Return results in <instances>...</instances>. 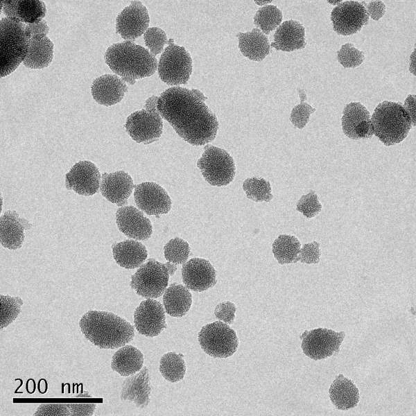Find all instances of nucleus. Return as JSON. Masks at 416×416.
Listing matches in <instances>:
<instances>
[{
	"mask_svg": "<svg viewBox=\"0 0 416 416\" xmlns=\"http://www.w3.org/2000/svg\"><path fill=\"white\" fill-rule=\"evenodd\" d=\"M371 123L374 135L387 146L402 141L412 127L410 118L403 105L388 101L376 107Z\"/></svg>",
	"mask_w": 416,
	"mask_h": 416,
	"instance_id": "nucleus-4",
	"label": "nucleus"
},
{
	"mask_svg": "<svg viewBox=\"0 0 416 416\" xmlns=\"http://www.w3.org/2000/svg\"><path fill=\"white\" fill-rule=\"evenodd\" d=\"M254 2L259 6L263 5V4H266L268 3H270L271 1H254Z\"/></svg>",
	"mask_w": 416,
	"mask_h": 416,
	"instance_id": "nucleus-50",
	"label": "nucleus"
},
{
	"mask_svg": "<svg viewBox=\"0 0 416 416\" xmlns=\"http://www.w3.org/2000/svg\"><path fill=\"white\" fill-rule=\"evenodd\" d=\"M183 357V354L175 352H168L162 356L159 372L166 380L175 383L183 379L186 373Z\"/></svg>",
	"mask_w": 416,
	"mask_h": 416,
	"instance_id": "nucleus-33",
	"label": "nucleus"
},
{
	"mask_svg": "<svg viewBox=\"0 0 416 416\" xmlns=\"http://www.w3.org/2000/svg\"><path fill=\"white\" fill-rule=\"evenodd\" d=\"M319 245L317 242L305 244L303 248L300 250V255L297 257L296 261H301V262L309 264L318 263L320 261L321 254Z\"/></svg>",
	"mask_w": 416,
	"mask_h": 416,
	"instance_id": "nucleus-43",
	"label": "nucleus"
},
{
	"mask_svg": "<svg viewBox=\"0 0 416 416\" xmlns=\"http://www.w3.org/2000/svg\"><path fill=\"white\" fill-rule=\"evenodd\" d=\"M116 223L120 232L136 240H146L153 232L150 220L133 206L119 208L116 212Z\"/></svg>",
	"mask_w": 416,
	"mask_h": 416,
	"instance_id": "nucleus-18",
	"label": "nucleus"
},
{
	"mask_svg": "<svg viewBox=\"0 0 416 416\" xmlns=\"http://www.w3.org/2000/svg\"><path fill=\"white\" fill-rule=\"evenodd\" d=\"M34 415L69 416L71 415L67 404H42L37 407Z\"/></svg>",
	"mask_w": 416,
	"mask_h": 416,
	"instance_id": "nucleus-42",
	"label": "nucleus"
},
{
	"mask_svg": "<svg viewBox=\"0 0 416 416\" xmlns=\"http://www.w3.org/2000/svg\"><path fill=\"white\" fill-rule=\"evenodd\" d=\"M137 331L147 337H155L166 328V315L160 302L152 298L142 301L134 313Z\"/></svg>",
	"mask_w": 416,
	"mask_h": 416,
	"instance_id": "nucleus-15",
	"label": "nucleus"
},
{
	"mask_svg": "<svg viewBox=\"0 0 416 416\" xmlns=\"http://www.w3.org/2000/svg\"><path fill=\"white\" fill-rule=\"evenodd\" d=\"M157 99L156 96L149 97L144 109L132 112L126 119V132L137 143L151 144L162 134V117L157 108Z\"/></svg>",
	"mask_w": 416,
	"mask_h": 416,
	"instance_id": "nucleus-6",
	"label": "nucleus"
},
{
	"mask_svg": "<svg viewBox=\"0 0 416 416\" xmlns=\"http://www.w3.org/2000/svg\"><path fill=\"white\" fill-rule=\"evenodd\" d=\"M198 341L206 354L219 358L232 356L239 346L234 330L220 321L202 327L198 333Z\"/></svg>",
	"mask_w": 416,
	"mask_h": 416,
	"instance_id": "nucleus-9",
	"label": "nucleus"
},
{
	"mask_svg": "<svg viewBox=\"0 0 416 416\" xmlns=\"http://www.w3.org/2000/svg\"><path fill=\"white\" fill-rule=\"evenodd\" d=\"M85 338L101 349H116L125 345L135 336L134 327L112 312L91 310L79 322Z\"/></svg>",
	"mask_w": 416,
	"mask_h": 416,
	"instance_id": "nucleus-2",
	"label": "nucleus"
},
{
	"mask_svg": "<svg viewBox=\"0 0 416 416\" xmlns=\"http://www.w3.org/2000/svg\"><path fill=\"white\" fill-rule=\"evenodd\" d=\"M26 24L18 20L3 17L1 27V76L13 72L24 60L29 46L30 35Z\"/></svg>",
	"mask_w": 416,
	"mask_h": 416,
	"instance_id": "nucleus-5",
	"label": "nucleus"
},
{
	"mask_svg": "<svg viewBox=\"0 0 416 416\" xmlns=\"http://www.w3.org/2000/svg\"><path fill=\"white\" fill-rule=\"evenodd\" d=\"M207 98L197 89L171 87L157 99V108L176 133L193 146H202L216 136L218 122L206 105Z\"/></svg>",
	"mask_w": 416,
	"mask_h": 416,
	"instance_id": "nucleus-1",
	"label": "nucleus"
},
{
	"mask_svg": "<svg viewBox=\"0 0 416 416\" xmlns=\"http://www.w3.org/2000/svg\"><path fill=\"white\" fill-rule=\"evenodd\" d=\"M344 336L343 331L336 332L323 328L306 331L302 335V348L304 353L312 359L326 358L338 352Z\"/></svg>",
	"mask_w": 416,
	"mask_h": 416,
	"instance_id": "nucleus-11",
	"label": "nucleus"
},
{
	"mask_svg": "<svg viewBox=\"0 0 416 416\" xmlns=\"http://www.w3.org/2000/svg\"><path fill=\"white\" fill-rule=\"evenodd\" d=\"M31 224L15 211L5 212L0 220V240L1 245L10 250L20 248L24 239V230L29 229Z\"/></svg>",
	"mask_w": 416,
	"mask_h": 416,
	"instance_id": "nucleus-22",
	"label": "nucleus"
},
{
	"mask_svg": "<svg viewBox=\"0 0 416 416\" xmlns=\"http://www.w3.org/2000/svg\"><path fill=\"white\" fill-rule=\"evenodd\" d=\"M338 60L345 68H355L364 60L363 52L358 50L351 43L343 44L337 51Z\"/></svg>",
	"mask_w": 416,
	"mask_h": 416,
	"instance_id": "nucleus-40",
	"label": "nucleus"
},
{
	"mask_svg": "<svg viewBox=\"0 0 416 416\" xmlns=\"http://www.w3.org/2000/svg\"><path fill=\"white\" fill-rule=\"evenodd\" d=\"M169 276L166 263L149 259L132 275L130 286L143 297L157 298L165 291Z\"/></svg>",
	"mask_w": 416,
	"mask_h": 416,
	"instance_id": "nucleus-10",
	"label": "nucleus"
},
{
	"mask_svg": "<svg viewBox=\"0 0 416 416\" xmlns=\"http://www.w3.org/2000/svg\"><path fill=\"white\" fill-rule=\"evenodd\" d=\"M271 46L286 52L304 49L306 46L304 27L295 20L284 21L277 28Z\"/></svg>",
	"mask_w": 416,
	"mask_h": 416,
	"instance_id": "nucleus-24",
	"label": "nucleus"
},
{
	"mask_svg": "<svg viewBox=\"0 0 416 416\" xmlns=\"http://www.w3.org/2000/svg\"><path fill=\"white\" fill-rule=\"evenodd\" d=\"M128 91L125 83L117 75L105 73L96 78L91 86L94 99L99 104L111 106L119 103Z\"/></svg>",
	"mask_w": 416,
	"mask_h": 416,
	"instance_id": "nucleus-20",
	"label": "nucleus"
},
{
	"mask_svg": "<svg viewBox=\"0 0 416 416\" xmlns=\"http://www.w3.org/2000/svg\"><path fill=\"white\" fill-rule=\"evenodd\" d=\"M144 39L145 45L154 56L162 53L168 42L164 31L158 27L148 28L144 33Z\"/></svg>",
	"mask_w": 416,
	"mask_h": 416,
	"instance_id": "nucleus-39",
	"label": "nucleus"
},
{
	"mask_svg": "<svg viewBox=\"0 0 416 416\" xmlns=\"http://www.w3.org/2000/svg\"><path fill=\"white\" fill-rule=\"evenodd\" d=\"M328 2L329 3H331V4L336 5V4H338L339 3H341L342 1L341 0H340V1H328Z\"/></svg>",
	"mask_w": 416,
	"mask_h": 416,
	"instance_id": "nucleus-51",
	"label": "nucleus"
},
{
	"mask_svg": "<svg viewBox=\"0 0 416 416\" xmlns=\"http://www.w3.org/2000/svg\"><path fill=\"white\" fill-rule=\"evenodd\" d=\"M404 108L408 114L412 125L415 126L416 124V112H415V95H408L404 101Z\"/></svg>",
	"mask_w": 416,
	"mask_h": 416,
	"instance_id": "nucleus-48",
	"label": "nucleus"
},
{
	"mask_svg": "<svg viewBox=\"0 0 416 416\" xmlns=\"http://www.w3.org/2000/svg\"><path fill=\"white\" fill-rule=\"evenodd\" d=\"M281 11L274 5H267L260 8L254 15V24L264 34H269L282 21Z\"/></svg>",
	"mask_w": 416,
	"mask_h": 416,
	"instance_id": "nucleus-34",
	"label": "nucleus"
},
{
	"mask_svg": "<svg viewBox=\"0 0 416 416\" xmlns=\"http://www.w3.org/2000/svg\"><path fill=\"white\" fill-rule=\"evenodd\" d=\"M163 303L166 313L172 317L181 318L189 311L192 295L187 288L174 283L165 290Z\"/></svg>",
	"mask_w": 416,
	"mask_h": 416,
	"instance_id": "nucleus-29",
	"label": "nucleus"
},
{
	"mask_svg": "<svg viewBox=\"0 0 416 416\" xmlns=\"http://www.w3.org/2000/svg\"><path fill=\"white\" fill-rule=\"evenodd\" d=\"M415 50L413 52L410 59V72L415 76Z\"/></svg>",
	"mask_w": 416,
	"mask_h": 416,
	"instance_id": "nucleus-49",
	"label": "nucleus"
},
{
	"mask_svg": "<svg viewBox=\"0 0 416 416\" xmlns=\"http://www.w3.org/2000/svg\"><path fill=\"white\" fill-rule=\"evenodd\" d=\"M105 60L114 73L130 85L154 75L158 64L155 56L148 49L131 41L110 46L105 53Z\"/></svg>",
	"mask_w": 416,
	"mask_h": 416,
	"instance_id": "nucleus-3",
	"label": "nucleus"
},
{
	"mask_svg": "<svg viewBox=\"0 0 416 416\" xmlns=\"http://www.w3.org/2000/svg\"><path fill=\"white\" fill-rule=\"evenodd\" d=\"M190 248L187 242L180 238L171 239L164 247L165 259L173 264H184L189 258Z\"/></svg>",
	"mask_w": 416,
	"mask_h": 416,
	"instance_id": "nucleus-37",
	"label": "nucleus"
},
{
	"mask_svg": "<svg viewBox=\"0 0 416 416\" xmlns=\"http://www.w3.org/2000/svg\"><path fill=\"white\" fill-rule=\"evenodd\" d=\"M243 189L247 198L255 202H269L272 198L270 182L261 178L246 179L243 183Z\"/></svg>",
	"mask_w": 416,
	"mask_h": 416,
	"instance_id": "nucleus-36",
	"label": "nucleus"
},
{
	"mask_svg": "<svg viewBox=\"0 0 416 416\" xmlns=\"http://www.w3.org/2000/svg\"><path fill=\"white\" fill-rule=\"evenodd\" d=\"M101 174L96 165L89 161L75 164L65 175V186L76 193L90 196L98 191Z\"/></svg>",
	"mask_w": 416,
	"mask_h": 416,
	"instance_id": "nucleus-16",
	"label": "nucleus"
},
{
	"mask_svg": "<svg viewBox=\"0 0 416 416\" xmlns=\"http://www.w3.org/2000/svg\"><path fill=\"white\" fill-rule=\"evenodd\" d=\"M365 6L356 1L341 2L331 13L333 30L341 35H350L361 31L368 22Z\"/></svg>",
	"mask_w": 416,
	"mask_h": 416,
	"instance_id": "nucleus-12",
	"label": "nucleus"
},
{
	"mask_svg": "<svg viewBox=\"0 0 416 416\" xmlns=\"http://www.w3.org/2000/svg\"><path fill=\"white\" fill-rule=\"evenodd\" d=\"M197 166L205 180L213 186L227 185L235 176L232 157L224 149L210 144L205 146Z\"/></svg>",
	"mask_w": 416,
	"mask_h": 416,
	"instance_id": "nucleus-8",
	"label": "nucleus"
},
{
	"mask_svg": "<svg viewBox=\"0 0 416 416\" xmlns=\"http://www.w3.org/2000/svg\"><path fill=\"white\" fill-rule=\"evenodd\" d=\"M1 5L6 17L26 24L39 23L46 12L44 3L39 0H3Z\"/></svg>",
	"mask_w": 416,
	"mask_h": 416,
	"instance_id": "nucleus-21",
	"label": "nucleus"
},
{
	"mask_svg": "<svg viewBox=\"0 0 416 416\" xmlns=\"http://www.w3.org/2000/svg\"><path fill=\"white\" fill-rule=\"evenodd\" d=\"M112 254L116 263L125 269L139 267L148 257L144 245L134 240H125L112 246Z\"/></svg>",
	"mask_w": 416,
	"mask_h": 416,
	"instance_id": "nucleus-26",
	"label": "nucleus"
},
{
	"mask_svg": "<svg viewBox=\"0 0 416 416\" xmlns=\"http://www.w3.org/2000/svg\"><path fill=\"white\" fill-rule=\"evenodd\" d=\"M144 364V355L132 345L123 346L112 356L111 367L122 376L136 374Z\"/></svg>",
	"mask_w": 416,
	"mask_h": 416,
	"instance_id": "nucleus-30",
	"label": "nucleus"
},
{
	"mask_svg": "<svg viewBox=\"0 0 416 416\" xmlns=\"http://www.w3.org/2000/svg\"><path fill=\"white\" fill-rule=\"evenodd\" d=\"M134 187L131 176L123 171L102 175L100 191L104 198L118 207L127 204Z\"/></svg>",
	"mask_w": 416,
	"mask_h": 416,
	"instance_id": "nucleus-19",
	"label": "nucleus"
},
{
	"mask_svg": "<svg viewBox=\"0 0 416 416\" xmlns=\"http://www.w3.org/2000/svg\"><path fill=\"white\" fill-rule=\"evenodd\" d=\"M300 103L295 105L291 114L290 121L297 128L302 129L309 121L310 115L316 110L305 102L306 95L304 89H298Z\"/></svg>",
	"mask_w": 416,
	"mask_h": 416,
	"instance_id": "nucleus-38",
	"label": "nucleus"
},
{
	"mask_svg": "<svg viewBox=\"0 0 416 416\" xmlns=\"http://www.w3.org/2000/svg\"><path fill=\"white\" fill-rule=\"evenodd\" d=\"M369 119L370 112L361 103L353 102L347 104L344 108L341 119L343 132L348 137L355 139L356 128L363 121Z\"/></svg>",
	"mask_w": 416,
	"mask_h": 416,
	"instance_id": "nucleus-31",
	"label": "nucleus"
},
{
	"mask_svg": "<svg viewBox=\"0 0 416 416\" xmlns=\"http://www.w3.org/2000/svg\"><path fill=\"white\" fill-rule=\"evenodd\" d=\"M71 415H93L96 404L94 403L87 404H67Z\"/></svg>",
	"mask_w": 416,
	"mask_h": 416,
	"instance_id": "nucleus-45",
	"label": "nucleus"
},
{
	"mask_svg": "<svg viewBox=\"0 0 416 416\" xmlns=\"http://www.w3.org/2000/svg\"><path fill=\"white\" fill-rule=\"evenodd\" d=\"M26 28L27 33L31 37L39 34L47 35L49 31V27L48 26L46 21L43 19L39 23L26 24Z\"/></svg>",
	"mask_w": 416,
	"mask_h": 416,
	"instance_id": "nucleus-47",
	"label": "nucleus"
},
{
	"mask_svg": "<svg viewBox=\"0 0 416 416\" xmlns=\"http://www.w3.org/2000/svg\"><path fill=\"white\" fill-rule=\"evenodd\" d=\"M0 304V328L2 330L16 320L24 302L19 297L1 295Z\"/></svg>",
	"mask_w": 416,
	"mask_h": 416,
	"instance_id": "nucleus-35",
	"label": "nucleus"
},
{
	"mask_svg": "<svg viewBox=\"0 0 416 416\" xmlns=\"http://www.w3.org/2000/svg\"><path fill=\"white\" fill-rule=\"evenodd\" d=\"M272 252L280 264L295 263L300 252V243L293 236L280 235L272 244Z\"/></svg>",
	"mask_w": 416,
	"mask_h": 416,
	"instance_id": "nucleus-32",
	"label": "nucleus"
},
{
	"mask_svg": "<svg viewBox=\"0 0 416 416\" xmlns=\"http://www.w3.org/2000/svg\"><path fill=\"white\" fill-rule=\"evenodd\" d=\"M329 397L334 406L340 410L354 408L359 401L358 389L343 374H339L332 383Z\"/></svg>",
	"mask_w": 416,
	"mask_h": 416,
	"instance_id": "nucleus-28",
	"label": "nucleus"
},
{
	"mask_svg": "<svg viewBox=\"0 0 416 416\" xmlns=\"http://www.w3.org/2000/svg\"><path fill=\"white\" fill-rule=\"evenodd\" d=\"M367 9L368 16L370 15L372 19L378 21L385 12V5L381 1H372L367 5Z\"/></svg>",
	"mask_w": 416,
	"mask_h": 416,
	"instance_id": "nucleus-46",
	"label": "nucleus"
},
{
	"mask_svg": "<svg viewBox=\"0 0 416 416\" xmlns=\"http://www.w3.org/2000/svg\"><path fill=\"white\" fill-rule=\"evenodd\" d=\"M147 8L139 1H132L116 18V31L127 41H135L148 28Z\"/></svg>",
	"mask_w": 416,
	"mask_h": 416,
	"instance_id": "nucleus-13",
	"label": "nucleus"
},
{
	"mask_svg": "<svg viewBox=\"0 0 416 416\" xmlns=\"http://www.w3.org/2000/svg\"><path fill=\"white\" fill-rule=\"evenodd\" d=\"M239 48L246 58L254 61L263 60L270 51L267 36L259 28L246 33H239Z\"/></svg>",
	"mask_w": 416,
	"mask_h": 416,
	"instance_id": "nucleus-27",
	"label": "nucleus"
},
{
	"mask_svg": "<svg viewBox=\"0 0 416 416\" xmlns=\"http://www.w3.org/2000/svg\"><path fill=\"white\" fill-rule=\"evenodd\" d=\"M151 390L148 368L145 366L139 373L125 379L120 397L121 400L130 401L137 408H144L150 402Z\"/></svg>",
	"mask_w": 416,
	"mask_h": 416,
	"instance_id": "nucleus-23",
	"label": "nucleus"
},
{
	"mask_svg": "<svg viewBox=\"0 0 416 416\" xmlns=\"http://www.w3.org/2000/svg\"><path fill=\"white\" fill-rule=\"evenodd\" d=\"M157 69L160 79L168 85H185L192 73L190 53L171 38L159 58Z\"/></svg>",
	"mask_w": 416,
	"mask_h": 416,
	"instance_id": "nucleus-7",
	"label": "nucleus"
},
{
	"mask_svg": "<svg viewBox=\"0 0 416 416\" xmlns=\"http://www.w3.org/2000/svg\"><path fill=\"white\" fill-rule=\"evenodd\" d=\"M134 199L139 209L157 218L159 215L167 214L171 208V200L167 192L152 182L135 185Z\"/></svg>",
	"mask_w": 416,
	"mask_h": 416,
	"instance_id": "nucleus-14",
	"label": "nucleus"
},
{
	"mask_svg": "<svg viewBox=\"0 0 416 416\" xmlns=\"http://www.w3.org/2000/svg\"><path fill=\"white\" fill-rule=\"evenodd\" d=\"M321 208L317 195L312 191L309 194L303 196L297 205V209L307 218L315 216L320 211Z\"/></svg>",
	"mask_w": 416,
	"mask_h": 416,
	"instance_id": "nucleus-41",
	"label": "nucleus"
},
{
	"mask_svg": "<svg viewBox=\"0 0 416 416\" xmlns=\"http://www.w3.org/2000/svg\"><path fill=\"white\" fill-rule=\"evenodd\" d=\"M182 281L186 287L196 292L205 291L216 283L214 268L207 260L193 258L182 268Z\"/></svg>",
	"mask_w": 416,
	"mask_h": 416,
	"instance_id": "nucleus-17",
	"label": "nucleus"
},
{
	"mask_svg": "<svg viewBox=\"0 0 416 416\" xmlns=\"http://www.w3.org/2000/svg\"><path fill=\"white\" fill-rule=\"evenodd\" d=\"M53 43L47 35H33L29 40L27 55L23 61L24 65L33 69L47 67L53 58Z\"/></svg>",
	"mask_w": 416,
	"mask_h": 416,
	"instance_id": "nucleus-25",
	"label": "nucleus"
},
{
	"mask_svg": "<svg viewBox=\"0 0 416 416\" xmlns=\"http://www.w3.org/2000/svg\"><path fill=\"white\" fill-rule=\"evenodd\" d=\"M235 312L236 306L231 302H221L214 309L216 318L228 324L233 323L235 318Z\"/></svg>",
	"mask_w": 416,
	"mask_h": 416,
	"instance_id": "nucleus-44",
	"label": "nucleus"
}]
</instances>
